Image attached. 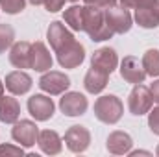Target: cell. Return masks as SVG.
<instances>
[{
    "instance_id": "36",
    "label": "cell",
    "mask_w": 159,
    "mask_h": 157,
    "mask_svg": "<svg viewBox=\"0 0 159 157\" xmlns=\"http://www.w3.org/2000/svg\"><path fill=\"white\" fill-rule=\"evenodd\" d=\"M156 154H157V155H159V146H157V150H156Z\"/></svg>"
},
{
    "instance_id": "25",
    "label": "cell",
    "mask_w": 159,
    "mask_h": 157,
    "mask_svg": "<svg viewBox=\"0 0 159 157\" xmlns=\"http://www.w3.org/2000/svg\"><path fill=\"white\" fill-rule=\"evenodd\" d=\"M26 2L28 0H0V7L9 15H17L26 7Z\"/></svg>"
},
{
    "instance_id": "6",
    "label": "cell",
    "mask_w": 159,
    "mask_h": 157,
    "mask_svg": "<svg viewBox=\"0 0 159 157\" xmlns=\"http://www.w3.org/2000/svg\"><path fill=\"white\" fill-rule=\"evenodd\" d=\"M39 87L41 91H44L52 96H57V94H63L70 87V78L59 70H48L41 76Z\"/></svg>"
},
{
    "instance_id": "34",
    "label": "cell",
    "mask_w": 159,
    "mask_h": 157,
    "mask_svg": "<svg viewBox=\"0 0 159 157\" xmlns=\"http://www.w3.org/2000/svg\"><path fill=\"white\" fill-rule=\"evenodd\" d=\"M4 89H6V85H4V81H0V98L4 96Z\"/></svg>"
},
{
    "instance_id": "8",
    "label": "cell",
    "mask_w": 159,
    "mask_h": 157,
    "mask_svg": "<svg viewBox=\"0 0 159 157\" xmlns=\"http://www.w3.org/2000/svg\"><path fill=\"white\" fill-rule=\"evenodd\" d=\"M65 144L72 154H83L91 144V133L85 126H70L65 133Z\"/></svg>"
},
{
    "instance_id": "3",
    "label": "cell",
    "mask_w": 159,
    "mask_h": 157,
    "mask_svg": "<svg viewBox=\"0 0 159 157\" xmlns=\"http://www.w3.org/2000/svg\"><path fill=\"white\" fill-rule=\"evenodd\" d=\"M152 94H150V89L137 83L131 92H129V98H128V107H129V113L135 115V117H141V115H146L150 109H152Z\"/></svg>"
},
{
    "instance_id": "23",
    "label": "cell",
    "mask_w": 159,
    "mask_h": 157,
    "mask_svg": "<svg viewBox=\"0 0 159 157\" xmlns=\"http://www.w3.org/2000/svg\"><path fill=\"white\" fill-rule=\"evenodd\" d=\"M143 69L146 72V76H159V50L156 48H150L144 52L143 56Z\"/></svg>"
},
{
    "instance_id": "21",
    "label": "cell",
    "mask_w": 159,
    "mask_h": 157,
    "mask_svg": "<svg viewBox=\"0 0 159 157\" xmlns=\"http://www.w3.org/2000/svg\"><path fill=\"white\" fill-rule=\"evenodd\" d=\"M20 117V105L17 98L13 96H2L0 98V122L4 124H15Z\"/></svg>"
},
{
    "instance_id": "24",
    "label": "cell",
    "mask_w": 159,
    "mask_h": 157,
    "mask_svg": "<svg viewBox=\"0 0 159 157\" xmlns=\"http://www.w3.org/2000/svg\"><path fill=\"white\" fill-rule=\"evenodd\" d=\"M13 39H15V30L9 24L0 22V54H4L13 44Z\"/></svg>"
},
{
    "instance_id": "9",
    "label": "cell",
    "mask_w": 159,
    "mask_h": 157,
    "mask_svg": "<svg viewBox=\"0 0 159 157\" xmlns=\"http://www.w3.org/2000/svg\"><path fill=\"white\" fill-rule=\"evenodd\" d=\"M54 111H56V105H54V102H52L50 96L34 94L32 98H28V113L35 118V120L46 122V120L52 118Z\"/></svg>"
},
{
    "instance_id": "15",
    "label": "cell",
    "mask_w": 159,
    "mask_h": 157,
    "mask_svg": "<svg viewBox=\"0 0 159 157\" xmlns=\"http://www.w3.org/2000/svg\"><path fill=\"white\" fill-rule=\"evenodd\" d=\"M4 85H6V89H7L11 94L20 96V94H26V92L32 89L34 81L30 78V74H26V72H22V70H15V72H9V74L6 76Z\"/></svg>"
},
{
    "instance_id": "27",
    "label": "cell",
    "mask_w": 159,
    "mask_h": 157,
    "mask_svg": "<svg viewBox=\"0 0 159 157\" xmlns=\"http://www.w3.org/2000/svg\"><path fill=\"white\" fill-rule=\"evenodd\" d=\"M156 0H120V4L124 6V7H133V9H137V7H144V6H150V4H154Z\"/></svg>"
},
{
    "instance_id": "33",
    "label": "cell",
    "mask_w": 159,
    "mask_h": 157,
    "mask_svg": "<svg viewBox=\"0 0 159 157\" xmlns=\"http://www.w3.org/2000/svg\"><path fill=\"white\" fill-rule=\"evenodd\" d=\"M32 6H44L46 4V0H28Z\"/></svg>"
},
{
    "instance_id": "26",
    "label": "cell",
    "mask_w": 159,
    "mask_h": 157,
    "mask_svg": "<svg viewBox=\"0 0 159 157\" xmlns=\"http://www.w3.org/2000/svg\"><path fill=\"white\" fill-rule=\"evenodd\" d=\"M148 126L154 135H159V107H154L148 111Z\"/></svg>"
},
{
    "instance_id": "13",
    "label": "cell",
    "mask_w": 159,
    "mask_h": 157,
    "mask_svg": "<svg viewBox=\"0 0 159 157\" xmlns=\"http://www.w3.org/2000/svg\"><path fill=\"white\" fill-rule=\"evenodd\" d=\"M46 39L50 43V46L54 48V52H57V50L63 48L67 43L74 41V35H72V32H70L61 20H54V22H50V26H48V30H46Z\"/></svg>"
},
{
    "instance_id": "35",
    "label": "cell",
    "mask_w": 159,
    "mask_h": 157,
    "mask_svg": "<svg viewBox=\"0 0 159 157\" xmlns=\"http://www.w3.org/2000/svg\"><path fill=\"white\" fill-rule=\"evenodd\" d=\"M65 2H78V0H65Z\"/></svg>"
},
{
    "instance_id": "11",
    "label": "cell",
    "mask_w": 159,
    "mask_h": 157,
    "mask_svg": "<svg viewBox=\"0 0 159 157\" xmlns=\"http://www.w3.org/2000/svg\"><path fill=\"white\" fill-rule=\"evenodd\" d=\"M119 65V57H117V52L109 46H104V48H98L93 57H91V67L93 69H98L106 74H111Z\"/></svg>"
},
{
    "instance_id": "29",
    "label": "cell",
    "mask_w": 159,
    "mask_h": 157,
    "mask_svg": "<svg viewBox=\"0 0 159 157\" xmlns=\"http://www.w3.org/2000/svg\"><path fill=\"white\" fill-rule=\"evenodd\" d=\"M83 2H85V4H91V6H98V7H102V9H107V7L117 6L119 0H83Z\"/></svg>"
},
{
    "instance_id": "19",
    "label": "cell",
    "mask_w": 159,
    "mask_h": 157,
    "mask_svg": "<svg viewBox=\"0 0 159 157\" xmlns=\"http://www.w3.org/2000/svg\"><path fill=\"white\" fill-rule=\"evenodd\" d=\"M37 144H39L41 152H44L46 155H57L61 152V148H63L61 137L54 129H43V131H39Z\"/></svg>"
},
{
    "instance_id": "28",
    "label": "cell",
    "mask_w": 159,
    "mask_h": 157,
    "mask_svg": "<svg viewBox=\"0 0 159 157\" xmlns=\"http://www.w3.org/2000/svg\"><path fill=\"white\" fill-rule=\"evenodd\" d=\"M0 154L22 155V154H24V150H22V146H13V144H2V146H0Z\"/></svg>"
},
{
    "instance_id": "32",
    "label": "cell",
    "mask_w": 159,
    "mask_h": 157,
    "mask_svg": "<svg viewBox=\"0 0 159 157\" xmlns=\"http://www.w3.org/2000/svg\"><path fill=\"white\" fill-rule=\"evenodd\" d=\"M129 155L131 157H135V155H150V152H143V150L139 152V150H137V152H129Z\"/></svg>"
},
{
    "instance_id": "22",
    "label": "cell",
    "mask_w": 159,
    "mask_h": 157,
    "mask_svg": "<svg viewBox=\"0 0 159 157\" xmlns=\"http://www.w3.org/2000/svg\"><path fill=\"white\" fill-rule=\"evenodd\" d=\"M63 19L70 30L83 32V6H70L69 9H65Z\"/></svg>"
},
{
    "instance_id": "2",
    "label": "cell",
    "mask_w": 159,
    "mask_h": 157,
    "mask_svg": "<svg viewBox=\"0 0 159 157\" xmlns=\"http://www.w3.org/2000/svg\"><path fill=\"white\" fill-rule=\"evenodd\" d=\"M124 113V105L115 94L100 96L94 102V117L104 124H117Z\"/></svg>"
},
{
    "instance_id": "4",
    "label": "cell",
    "mask_w": 159,
    "mask_h": 157,
    "mask_svg": "<svg viewBox=\"0 0 159 157\" xmlns=\"http://www.w3.org/2000/svg\"><path fill=\"white\" fill-rule=\"evenodd\" d=\"M56 56H57V63L63 69H76L85 59V48H83L81 43L74 39L70 43H67L63 48H59L56 52Z\"/></svg>"
},
{
    "instance_id": "7",
    "label": "cell",
    "mask_w": 159,
    "mask_h": 157,
    "mask_svg": "<svg viewBox=\"0 0 159 157\" xmlns=\"http://www.w3.org/2000/svg\"><path fill=\"white\" fill-rule=\"evenodd\" d=\"M11 137L15 142H19L22 148H32L37 142L39 137V128L35 126V122L32 120H17L13 129H11Z\"/></svg>"
},
{
    "instance_id": "5",
    "label": "cell",
    "mask_w": 159,
    "mask_h": 157,
    "mask_svg": "<svg viewBox=\"0 0 159 157\" xmlns=\"http://www.w3.org/2000/svg\"><path fill=\"white\" fill-rule=\"evenodd\" d=\"M104 17H106V24L113 30V34H126L131 28V15L128 11V7L124 6H113L104 9Z\"/></svg>"
},
{
    "instance_id": "31",
    "label": "cell",
    "mask_w": 159,
    "mask_h": 157,
    "mask_svg": "<svg viewBox=\"0 0 159 157\" xmlns=\"http://www.w3.org/2000/svg\"><path fill=\"white\" fill-rule=\"evenodd\" d=\"M148 89H150L152 100H154L156 104H159V79H157V81H154V83H152V85H150Z\"/></svg>"
},
{
    "instance_id": "18",
    "label": "cell",
    "mask_w": 159,
    "mask_h": 157,
    "mask_svg": "<svg viewBox=\"0 0 159 157\" xmlns=\"http://www.w3.org/2000/svg\"><path fill=\"white\" fill-rule=\"evenodd\" d=\"M131 146H133V141H131V137H129L126 131H113V133H109L107 142H106L107 152L113 154V155L129 154Z\"/></svg>"
},
{
    "instance_id": "16",
    "label": "cell",
    "mask_w": 159,
    "mask_h": 157,
    "mask_svg": "<svg viewBox=\"0 0 159 157\" xmlns=\"http://www.w3.org/2000/svg\"><path fill=\"white\" fill-rule=\"evenodd\" d=\"M135 22L144 30H154L159 26V0L150 6L135 9Z\"/></svg>"
},
{
    "instance_id": "14",
    "label": "cell",
    "mask_w": 159,
    "mask_h": 157,
    "mask_svg": "<svg viewBox=\"0 0 159 157\" xmlns=\"http://www.w3.org/2000/svg\"><path fill=\"white\" fill-rule=\"evenodd\" d=\"M30 69H34V70H37V72H46V70L52 69V56H50L48 48L44 46V43H41V41L32 43Z\"/></svg>"
},
{
    "instance_id": "10",
    "label": "cell",
    "mask_w": 159,
    "mask_h": 157,
    "mask_svg": "<svg viewBox=\"0 0 159 157\" xmlns=\"http://www.w3.org/2000/svg\"><path fill=\"white\" fill-rule=\"evenodd\" d=\"M89 107L87 98L81 92H65L59 100V109L67 117H81Z\"/></svg>"
},
{
    "instance_id": "20",
    "label": "cell",
    "mask_w": 159,
    "mask_h": 157,
    "mask_svg": "<svg viewBox=\"0 0 159 157\" xmlns=\"http://www.w3.org/2000/svg\"><path fill=\"white\" fill-rule=\"evenodd\" d=\"M107 79H109V74H106V72H102V70L91 67V69L87 70L85 78H83V87H85L87 92L98 94V92H102V91L106 89Z\"/></svg>"
},
{
    "instance_id": "30",
    "label": "cell",
    "mask_w": 159,
    "mask_h": 157,
    "mask_svg": "<svg viewBox=\"0 0 159 157\" xmlns=\"http://www.w3.org/2000/svg\"><path fill=\"white\" fill-rule=\"evenodd\" d=\"M63 6H65V0H46V4H44L46 11H50V13H56V11L63 9Z\"/></svg>"
},
{
    "instance_id": "1",
    "label": "cell",
    "mask_w": 159,
    "mask_h": 157,
    "mask_svg": "<svg viewBox=\"0 0 159 157\" xmlns=\"http://www.w3.org/2000/svg\"><path fill=\"white\" fill-rule=\"evenodd\" d=\"M83 32L94 43L107 41L115 35L113 30L106 24L104 9L98 6H91V4L83 6Z\"/></svg>"
},
{
    "instance_id": "12",
    "label": "cell",
    "mask_w": 159,
    "mask_h": 157,
    "mask_svg": "<svg viewBox=\"0 0 159 157\" xmlns=\"http://www.w3.org/2000/svg\"><path fill=\"white\" fill-rule=\"evenodd\" d=\"M120 76L126 79L128 83H143L146 78V72L143 69V63L135 57V56H126L120 63Z\"/></svg>"
},
{
    "instance_id": "17",
    "label": "cell",
    "mask_w": 159,
    "mask_h": 157,
    "mask_svg": "<svg viewBox=\"0 0 159 157\" xmlns=\"http://www.w3.org/2000/svg\"><path fill=\"white\" fill-rule=\"evenodd\" d=\"M30 56H32V43L28 41L13 43L9 50V63L15 69H30Z\"/></svg>"
}]
</instances>
